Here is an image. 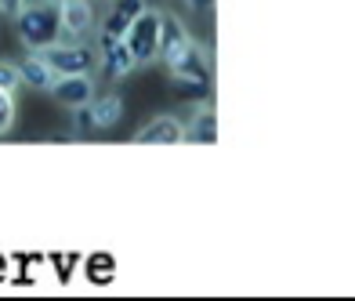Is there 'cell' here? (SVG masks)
I'll use <instances>...</instances> for the list:
<instances>
[{
    "instance_id": "obj_21",
    "label": "cell",
    "mask_w": 355,
    "mask_h": 301,
    "mask_svg": "<svg viewBox=\"0 0 355 301\" xmlns=\"http://www.w3.org/2000/svg\"><path fill=\"white\" fill-rule=\"evenodd\" d=\"M8 273H11V261H8L4 255H0V283H4V280H8Z\"/></svg>"
},
{
    "instance_id": "obj_15",
    "label": "cell",
    "mask_w": 355,
    "mask_h": 301,
    "mask_svg": "<svg viewBox=\"0 0 355 301\" xmlns=\"http://www.w3.org/2000/svg\"><path fill=\"white\" fill-rule=\"evenodd\" d=\"M207 91H211V84H200V80H174V94L185 102H203Z\"/></svg>"
},
{
    "instance_id": "obj_9",
    "label": "cell",
    "mask_w": 355,
    "mask_h": 301,
    "mask_svg": "<svg viewBox=\"0 0 355 301\" xmlns=\"http://www.w3.org/2000/svg\"><path fill=\"white\" fill-rule=\"evenodd\" d=\"M185 123L178 117H156L135 135V146H182Z\"/></svg>"
},
{
    "instance_id": "obj_16",
    "label": "cell",
    "mask_w": 355,
    "mask_h": 301,
    "mask_svg": "<svg viewBox=\"0 0 355 301\" xmlns=\"http://www.w3.org/2000/svg\"><path fill=\"white\" fill-rule=\"evenodd\" d=\"M19 62H8V58H0V91H8V94H15L19 91Z\"/></svg>"
},
{
    "instance_id": "obj_11",
    "label": "cell",
    "mask_w": 355,
    "mask_h": 301,
    "mask_svg": "<svg viewBox=\"0 0 355 301\" xmlns=\"http://www.w3.org/2000/svg\"><path fill=\"white\" fill-rule=\"evenodd\" d=\"M141 11H145V0H116V4H112V11L105 15V22H102V37L123 40V33L131 29V22L138 19Z\"/></svg>"
},
{
    "instance_id": "obj_4",
    "label": "cell",
    "mask_w": 355,
    "mask_h": 301,
    "mask_svg": "<svg viewBox=\"0 0 355 301\" xmlns=\"http://www.w3.org/2000/svg\"><path fill=\"white\" fill-rule=\"evenodd\" d=\"M164 66L171 69V80H200V84H211V55H207V47L200 40H189L178 55H171Z\"/></svg>"
},
{
    "instance_id": "obj_20",
    "label": "cell",
    "mask_w": 355,
    "mask_h": 301,
    "mask_svg": "<svg viewBox=\"0 0 355 301\" xmlns=\"http://www.w3.org/2000/svg\"><path fill=\"white\" fill-rule=\"evenodd\" d=\"M214 4H218V0H189V8H192V11H211Z\"/></svg>"
},
{
    "instance_id": "obj_12",
    "label": "cell",
    "mask_w": 355,
    "mask_h": 301,
    "mask_svg": "<svg viewBox=\"0 0 355 301\" xmlns=\"http://www.w3.org/2000/svg\"><path fill=\"white\" fill-rule=\"evenodd\" d=\"M192 37H189V29H185V22L178 19V15H164L159 19V47H156V58H171V55H178L182 47L189 44Z\"/></svg>"
},
{
    "instance_id": "obj_17",
    "label": "cell",
    "mask_w": 355,
    "mask_h": 301,
    "mask_svg": "<svg viewBox=\"0 0 355 301\" xmlns=\"http://www.w3.org/2000/svg\"><path fill=\"white\" fill-rule=\"evenodd\" d=\"M15 123V98L8 91H0V135H8Z\"/></svg>"
},
{
    "instance_id": "obj_2",
    "label": "cell",
    "mask_w": 355,
    "mask_h": 301,
    "mask_svg": "<svg viewBox=\"0 0 355 301\" xmlns=\"http://www.w3.org/2000/svg\"><path fill=\"white\" fill-rule=\"evenodd\" d=\"M40 55H44L47 66H51L55 76H76V73H91L94 66H98V51H94L91 44H80V40H73V44L58 40Z\"/></svg>"
},
{
    "instance_id": "obj_18",
    "label": "cell",
    "mask_w": 355,
    "mask_h": 301,
    "mask_svg": "<svg viewBox=\"0 0 355 301\" xmlns=\"http://www.w3.org/2000/svg\"><path fill=\"white\" fill-rule=\"evenodd\" d=\"M51 261H55V276L66 283V280L73 276V265L80 261V255H66V258H62V255H51Z\"/></svg>"
},
{
    "instance_id": "obj_7",
    "label": "cell",
    "mask_w": 355,
    "mask_h": 301,
    "mask_svg": "<svg viewBox=\"0 0 355 301\" xmlns=\"http://www.w3.org/2000/svg\"><path fill=\"white\" fill-rule=\"evenodd\" d=\"M98 66H102V73L109 76V80H123V76L135 73L138 62H135L131 47H127L123 40L102 37V40H98Z\"/></svg>"
},
{
    "instance_id": "obj_14",
    "label": "cell",
    "mask_w": 355,
    "mask_h": 301,
    "mask_svg": "<svg viewBox=\"0 0 355 301\" xmlns=\"http://www.w3.org/2000/svg\"><path fill=\"white\" fill-rule=\"evenodd\" d=\"M84 276L91 283H98V287H109V283L116 280V258H112L109 250H94L91 258H84Z\"/></svg>"
},
{
    "instance_id": "obj_10",
    "label": "cell",
    "mask_w": 355,
    "mask_h": 301,
    "mask_svg": "<svg viewBox=\"0 0 355 301\" xmlns=\"http://www.w3.org/2000/svg\"><path fill=\"white\" fill-rule=\"evenodd\" d=\"M185 141H196V146H214L218 141V113H214V105H207V102L196 105L192 120L185 123Z\"/></svg>"
},
{
    "instance_id": "obj_1",
    "label": "cell",
    "mask_w": 355,
    "mask_h": 301,
    "mask_svg": "<svg viewBox=\"0 0 355 301\" xmlns=\"http://www.w3.org/2000/svg\"><path fill=\"white\" fill-rule=\"evenodd\" d=\"M15 29L26 51H47L51 44L62 40V22H58V0H33L15 15Z\"/></svg>"
},
{
    "instance_id": "obj_3",
    "label": "cell",
    "mask_w": 355,
    "mask_h": 301,
    "mask_svg": "<svg viewBox=\"0 0 355 301\" xmlns=\"http://www.w3.org/2000/svg\"><path fill=\"white\" fill-rule=\"evenodd\" d=\"M159 19H164V11L145 8L138 19L131 22V29L123 33V44L131 47V55H135L138 66H149V62H156V47H159Z\"/></svg>"
},
{
    "instance_id": "obj_19",
    "label": "cell",
    "mask_w": 355,
    "mask_h": 301,
    "mask_svg": "<svg viewBox=\"0 0 355 301\" xmlns=\"http://www.w3.org/2000/svg\"><path fill=\"white\" fill-rule=\"evenodd\" d=\"M26 8V0H0V19H15Z\"/></svg>"
},
{
    "instance_id": "obj_13",
    "label": "cell",
    "mask_w": 355,
    "mask_h": 301,
    "mask_svg": "<svg viewBox=\"0 0 355 301\" xmlns=\"http://www.w3.org/2000/svg\"><path fill=\"white\" fill-rule=\"evenodd\" d=\"M19 80H22L26 87H33V91H47V87H51V80H55V73H51V66L44 62V55L26 51V58L19 62Z\"/></svg>"
},
{
    "instance_id": "obj_8",
    "label": "cell",
    "mask_w": 355,
    "mask_h": 301,
    "mask_svg": "<svg viewBox=\"0 0 355 301\" xmlns=\"http://www.w3.org/2000/svg\"><path fill=\"white\" fill-rule=\"evenodd\" d=\"M58 22H62V33L87 37L98 29V15H94L91 0H58Z\"/></svg>"
},
{
    "instance_id": "obj_6",
    "label": "cell",
    "mask_w": 355,
    "mask_h": 301,
    "mask_svg": "<svg viewBox=\"0 0 355 301\" xmlns=\"http://www.w3.org/2000/svg\"><path fill=\"white\" fill-rule=\"evenodd\" d=\"M51 98L66 109H80L94 98V76L91 73H76V76H55L51 80Z\"/></svg>"
},
{
    "instance_id": "obj_5",
    "label": "cell",
    "mask_w": 355,
    "mask_h": 301,
    "mask_svg": "<svg viewBox=\"0 0 355 301\" xmlns=\"http://www.w3.org/2000/svg\"><path fill=\"white\" fill-rule=\"evenodd\" d=\"M80 128H94V131H105V128H116L120 117H123V98L120 94H98L91 98L87 105L73 109Z\"/></svg>"
}]
</instances>
